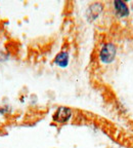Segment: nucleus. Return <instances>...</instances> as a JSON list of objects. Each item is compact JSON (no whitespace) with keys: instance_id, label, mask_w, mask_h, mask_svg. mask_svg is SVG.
Returning <instances> with one entry per match:
<instances>
[{"instance_id":"obj_3","label":"nucleus","mask_w":133,"mask_h":148,"mask_svg":"<svg viewBox=\"0 0 133 148\" xmlns=\"http://www.w3.org/2000/svg\"><path fill=\"white\" fill-rule=\"evenodd\" d=\"M114 5H115L116 12H118L119 16H126L129 14L128 7H127V5L125 2H123V1H115V2H114Z\"/></svg>"},{"instance_id":"obj_1","label":"nucleus","mask_w":133,"mask_h":148,"mask_svg":"<svg viewBox=\"0 0 133 148\" xmlns=\"http://www.w3.org/2000/svg\"><path fill=\"white\" fill-rule=\"evenodd\" d=\"M116 53H117V49H116V46L113 43L105 44L101 49L100 53H99L100 61L102 63H106V64L113 62L116 57Z\"/></svg>"},{"instance_id":"obj_4","label":"nucleus","mask_w":133,"mask_h":148,"mask_svg":"<svg viewBox=\"0 0 133 148\" xmlns=\"http://www.w3.org/2000/svg\"><path fill=\"white\" fill-rule=\"evenodd\" d=\"M54 62H55V64H58L60 67H66V65L69 63V55H68V53H66V51L60 53L56 56Z\"/></svg>"},{"instance_id":"obj_5","label":"nucleus","mask_w":133,"mask_h":148,"mask_svg":"<svg viewBox=\"0 0 133 148\" xmlns=\"http://www.w3.org/2000/svg\"><path fill=\"white\" fill-rule=\"evenodd\" d=\"M96 5L97 3H94V4H92L91 6L89 7V10H88V16H89L90 18H95L99 14V12H101V9H98V10H96Z\"/></svg>"},{"instance_id":"obj_2","label":"nucleus","mask_w":133,"mask_h":148,"mask_svg":"<svg viewBox=\"0 0 133 148\" xmlns=\"http://www.w3.org/2000/svg\"><path fill=\"white\" fill-rule=\"evenodd\" d=\"M72 115L71 109L66 107H60L53 115V119L58 123H64L70 119Z\"/></svg>"}]
</instances>
